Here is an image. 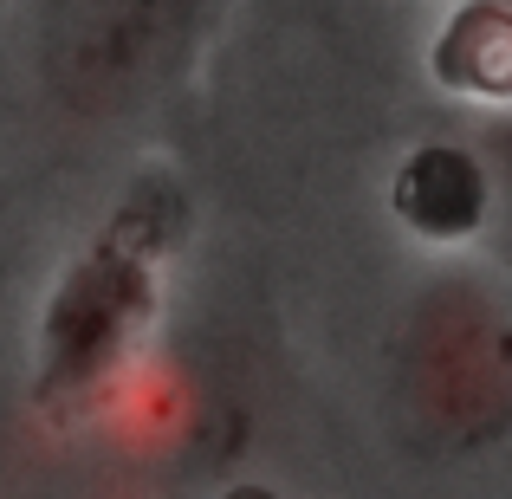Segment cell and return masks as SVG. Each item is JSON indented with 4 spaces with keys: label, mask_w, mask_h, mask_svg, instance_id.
I'll list each match as a JSON object with an SVG mask.
<instances>
[{
    "label": "cell",
    "mask_w": 512,
    "mask_h": 499,
    "mask_svg": "<svg viewBox=\"0 0 512 499\" xmlns=\"http://www.w3.org/2000/svg\"><path fill=\"white\" fill-rule=\"evenodd\" d=\"M201 0H52L39 72L72 117H117L169 78Z\"/></svg>",
    "instance_id": "obj_3"
},
{
    "label": "cell",
    "mask_w": 512,
    "mask_h": 499,
    "mask_svg": "<svg viewBox=\"0 0 512 499\" xmlns=\"http://www.w3.org/2000/svg\"><path fill=\"white\" fill-rule=\"evenodd\" d=\"M500 150H506V169H512V137H506V143H500Z\"/></svg>",
    "instance_id": "obj_6"
},
{
    "label": "cell",
    "mask_w": 512,
    "mask_h": 499,
    "mask_svg": "<svg viewBox=\"0 0 512 499\" xmlns=\"http://www.w3.org/2000/svg\"><path fill=\"white\" fill-rule=\"evenodd\" d=\"M435 72L441 85L474 91V98L506 104L512 98V7L506 0H474L454 13L448 33L435 39Z\"/></svg>",
    "instance_id": "obj_5"
},
{
    "label": "cell",
    "mask_w": 512,
    "mask_h": 499,
    "mask_svg": "<svg viewBox=\"0 0 512 499\" xmlns=\"http://www.w3.org/2000/svg\"><path fill=\"white\" fill-rule=\"evenodd\" d=\"M175 234H182V195L163 175H143L91 234V247L65 266L39 318V396L65 402L111 376V363L156 312V279Z\"/></svg>",
    "instance_id": "obj_1"
},
{
    "label": "cell",
    "mask_w": 512,
    "mask_h": 499,
    "mask_svg": "<svg viewBox=\"0 0 512 499\" xmlns=\"http://www.w3.org/2000/svg\"><path fill=\"white\" fill-rule=\"evenodd\" d=\"M396 214L428 240H467L487 214V169L454 143H428L396 175Z\"/></svg>",
    "instance_id": "obj_4"
},
{
    "label": "cell",
    "mask_w": 512,
    "mask_h": 499,
    "mask_svg": "<svg viewBox=\"0 0 512 499\" xmlns=\"http://www.w3.org/2000/svg\"><path fill=\"white\" fill-rule=\"evenodd\" d=\"M402 415L441 454L487 448L512 428V318L487 292L435 286L402 337Z\"/></svg>",
    "instance_id": "obj_2"
}]
</instances>
